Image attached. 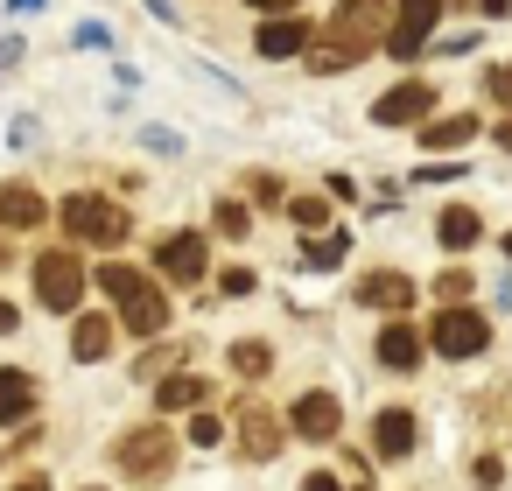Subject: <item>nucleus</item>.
Segmentation results:
<instances>
[{"label": "nucleus", "mask_w": 512, "mask_h": 491, "mask_svg": "<svg viewBox=\"0 0 512 491\" xmlns=\"http://www.w3.org/2000/svg\"><path fill=\"white\" fill-rule=\"evenodd\" d=\"M29 225H43V197L29 183H8L0 190V232H29Z\"/></svg>", "instance_id": "16"}, {"label": "nucleus", "mask_w": 512, "mask_h": 491, "mask_svg": "<svg viewBox=\"0 0 512 491\" xmlns=\"http://www.w3.org/2000/svg\"><path fill=\"white\" fill-rule=\"evenodd\" d=\"M8 330H22V316H15V302H8V295H0V337H8Z\"/></svg>", "instance_id": "31"}, {"label": "nucleus", "mask_w": 512, "mask_h": 491, "mask_svg": "<svg viewBox=\"0 0 512 491\" xmlns=\"http://www.w3.org/2000/svg\"><path fill=\"white\" fill-rule=\"evenodd\" d=\"M428 106H435L428 85H393L386 99H372V120L379 127H414V120H428Z\"/></svg>", "instance_id": "11"}, {"label": "nucleus", "mask_w": 512, "mask_h": 491, "mask_svg": "<svg viewBox=\"0 0 512 491\" xmlns=\"http://www.w3.org/2000/svg\"><path fill=\"white\" fill-rule=\"evenodd\" d=\"M358 295H365L372 309H393V316H400V309L414 302V281H407V274H365Z\"/></svg>", "instance_id": "17"}, {"label": "nucleus", "mask_w": 512, "mask_h": 491, "mask_svg": "<svg viewBox=\"0 0 512 491\" xmlns=\"http://www.w3.org/2000/svg\"><path fill=\"white\" fill-rule=\"evenodd\" d=\"M442 8H449V0H400V8H393V29H386V50H393V57H421L428 36H435V22H442Z\"/></svg>", "instance_id": "7"}, {"label": "nucleus", "mask_w": 512, "mask_h": 491, "mask_svg": "<svg viewBox=\"0 0 512 491\" xmlns=\"http://www.w3.org/2000/svg\"><path fill=\"white\" fill-rule=\"evenodd\" d=\"M386 29H393V0H337V15H330V50L316 57V71H351L358 57L386 50Z\"/></svg>", "instance_id": "1"}, {"label": "nucleus", "mask_w": 512, "mask_h": 491, "mask_svg": "<svg viewBox=\"0 0 512 491\" xmlns=\"http://www.w3.org/2000/svg\"><path fill=\"white\" fill-rule=\"evenodd\" d=\"M36 414V372H0V428Z\"/></svg>", "instance_id": "13"}, {"label": "nucleus", "mask_w": 512, "mask_h": 491, "mask_svg": "<svg viewBox=\"0 0 512 491\" xmlns=\"http://www.w3.org/2000/svg\"><path fill=\"white\" fill-rule=\"evenodd\" d=\"M302 491H351V484H337V477H330V470H316V477H309V484H302Z\"/></svg>", "instance_id": "30"}, {"label": "nucleus", "mask_w": 512, "mask_h": 491, "mask_svg": "<svg viewBox=\"0 0 512 491\" xmlns=\"http://www.w3.org/2000/svg\"><path fill=\"white\" fill-rule=\"evenodd\" d=\"M64 232L85 239V246H106V253H113V246L127 239V211L106 204V197H92V190H78V197L64 204Z\"/></svg>", "instance_id": "4"}, {"label": "nucleus", "mask_w": 512, "mask_h": 491, "mask_svg": "<svg viewBox=\"0 0 512 491\" xmlns=\"http://www.w3.org/2000/svg\"><path fill=\"white\" fill-rule=\"evenodd\" d=\"M435 232H442V246H449V253H463V246H477V232H484V225H477V211H442V225H435Z\"/></svg>", "instance_id": "21"}, {"label": "nucleus", "mask_w": 512, "mask_h": 491, "mask_svg": "<svg viewBox=\"0 0 512 491\" xmlns=\"http://www.w3.org/2000/svg\"><path fill=\"white\" fill-rule=\"evenodd\" d=\"M78 50H113V36H106V22H85V29H78Z\"/></svg>", "instance_id": "28"}, {"label": "nucleus", "mask_w": 512, "mask_h": 491, "mask_svg": "<svg viewBox=\"0 0 512 491\" xmlns=\"http://www.w3.org/2000/svg\"><path fill=\"white\" fill-rule=\"evenodd\" d=\"M470 134H477V120H470V113H449V120H428V127H421V141H428V148H463Z\"/></svg>", "instance_id": "20"}, {"label": "nucleus", "mask_w": 512, "mask_h": 491, "mask_svg": "<svg viewBox=\"0 0 512 491\" xmlns=\"http://www.w3.org/2000/svg\"><path fill=\"white\" fill-rule=\"evenodd\" d=\"M141 141H148V148H155V155H183V134H169V127H148V134H141Z\"/></svg>", "instance_id": "27"}, {"label": "nucleus", "mask_w": 512, "mask_h": 491, "mask_svg": "<svg viewBox=\"0 0 512 491\" xmlns=\"http://www.w3.org/2000/svg\"><path fill=\"white\" fill-rule=\"evenodd\" d=\"M414 428H421V421H414L407 407H379V421H372V449H379V456H407V449H414Z\"/></svg>", "instance_id": "12"}, {"label": "nucleus", "mask_w": 512, "mask_h": 491, "mask_svg": "<svg viewBox=\"0 0 512 491\" xmlns=\"http://www.w3.org/2000/svg\"><path fill=\"white\" fill-rule=\"evenodd\" d=\"M0 267H8V239H0Z\"/></svg>", "instance_id": "39"}, {"label": "nucleus", "mask_w": 512, "mask_h": 491, "mask_svg": "<svg viewBox=\"0 0 512 491\" xmlns=\"http://www.w3.org/2000/svg\"><path fill=\"white\" fill-rule=\"evenodd\" d=\"M484 344H491V323H484L477 309H463V302L428 323V351H442V358H477Z\"/></svg>", "instance_id": "6"}, {"label": "nucleus", "mask_w": 512, "mask_h": 491, "mask_svg": "<svg viewBox=\"0 0 512 491\" xmlns=\"http://www.w3.org/2000/svg\"><path fill=\"white\" fill-rule=\"evenodd\" d=\"M15 8H22V15H29V8H43V0H15Z\"/></svg>", "instance_id": "38"}, {"label": "nucleus", "mask_w": 512, "mask_h": 491, "mask_svg": "<svg viewBox=\"0 0 512 491\" xmlns=\"http://www.w3.org/2000/svg\"><path fill=\"white\" fill-rule=\"evenodd\" d=\"M218 232H225V239H246V232H253L246 204H218Z\"/></svg>", "instance_id": "26"}, {"label": "nucleus", "mask_w": 512, "mask_h": 491, "mask_svg": "<svg viewBox=\"0 0 512 491\" xmlns=\"http://www.w3.org/2000/svg\"><path fill=\"white\" fill-rule=\"evenodd\" d=\"M498 148H505V155H512V113H505V120H498Z\"/></svg>", "instance_id": "33"}, {"label": "nucleus", "mask_w": 512, "mask_h": 491, "mask_svg": "<svg viewBox=\"0 0 512 491\" xmlns=\"http://www.w3.org/2000/svg\"><path fill=\"white\" fill-rule=\"evenodd\" d=\"M505 260H512V232H505Z\"/></svg>", "instance_id": "40"}, {"label": "nucleus", "mask_w": 512, "mask_h": 491, "mask_svg": "<svg viewBox=\"0 0 512 491\" xmlns=\"http://www.w3.org/2000/svg\"><path fill=\"white\" fill-rule=\"evenodd\" d=\"M106 351H113V316H78V330H71V358L92 365V358H106Z\"/></svg>", "instance_id": "18"}, {"label": "nucleus", "mask_w": 512, "mask_h": 491, "mask_svg": "<svg viewBox=\"0 0 512 491\" xmlns=\"http://www.w3.org/2000/svg\"><path fill=\"white\" fill-rule=\"evenodd\" d=\"M169 463H176V435L162 428V421H148V428H127V435H113V470L120 477H169Z\"/></svg>", "instance_id": "3"}, {"label": "nucleus", "mask_w": 512, "mask_h": 491, "mask_svg": "<svg viewBox=\"0 0 512 491\" xmlns=\"http://www.w3.org/2000/svg\"><path fill=\"white\" fill-rule=\"evenodd\" d=\"M302 43H309V36H302V22H295V15H267V22H260V36H253V50H260V57H274V64H281V57H295Z\"/></svg>", "instance_id": "14"}, {"label": "nucleus", "mask_w": 512, "mask_h": 491, "mask_svg": "<svg viewBox=\"0 0 512 491\" xmlns=\"http://www.w3.org/2000/svg\"><path fill=\"white\" fill-rule=\"evenodd\" d=\"M435 295H442V309H456V302L470 295V274H463V267H442V281H435Z\"/></svg>", "instance_id": "25"}, {"label": "nucleus", "mask_w": 512, "mask_h": 491, "mask_svg": "<svg viewBox=\"0 0 512 491\" xmlns=\"http://www.w3.org/2000/svg\"><path fill=\"white\" fill-rule=\"evenodd\" d=\"M239 449H246L253 463L281 449V414H274L267 400H246V407H239Z\"/></svg>", "instance_id": "10"}, {"label": "nucleus", "mask_w": 512, "mask_h": 491, "mask_svg": "<svg viewBox=\"0 0 512 491\" xmlns=\"http://www.w3.org/2000/svg\"><path fill=\"white\" fill-rule=\"evenodd\" d=\"M477 8H484V15H505V8H512V0H477Z\"/></svg>", "instance_id": "35"}, {"label": "nucleus", "mask_w": 512, "mask_h": 491, "mask_svg": "<svg viewBox=\"0 0 512 491\" xmlns=\"http://www.w3.org/2000/svg\"><path fill=\"white\" fill-rule=\"evenodd\" d=\"M288 428H295L302 442H337V428H344L337 393H302V400L288 407Z\"/></svg>", "instance_id": "8"}, {"label": "nucleus", "mask_w": 512, "mask_h": 491, "mask_svg": "<svg viewBox=\"0 0 512 491\" xmlns=\"http://www.w3.org/2000/svg\"><path fill=\"white\" fill-rule=\"evenodd\" d=\"M92 281L120 302V323H127L134 337H162V330H169V288H155L141 267H120V260H113V267H92Z\"/></svg>", "instance_id": "2"}, {"label": "nucleus", "mask_w": 512, "mask_h": 491, "mask_svg": "<svg viewBox=\"0 0 512 491\" xmlns=\"http://www.w3.org/2000/svg\"><path fill=\"white\" fill-rule=\"evenodd\" d=\"M414 358H421V337H414L407 323H386V330H379V365H393V372H407Z\"/></svg>", "instance_id": "19"}, {"label": "nucleus", "mask_w": 512, "mask_h": 491, "mask_svg": "<svg viewBox=\"0 0 512 491\" xmlns=\"http://www.w3.org/2000/svg\"><path fill=\"white\" fill-rule=\"evenodd\" d=\"M85 260L71 253V246H57V253H43L36 260V295H43V309H78L85 302Z\"/></svg>", "instance_id": "5"}, {"label": "nucleus", "mask_w": 512, "mask_h": 491, "mask_svg": "<svg viewBox=\"0 0 512 491\" xmlns=\"http://www.w3.org/2000/svg\"><path fill=\"white\" fill-rule=\"evenodd\" d=\"M344 253H351V239H344V232H316V239L302 246V260H309V267H337Z\"/></svg>", "instance_id": "22"}, {"label": "nucleus", "mask_w": 512, "mask_h": 491, "mask_svg": "<svg viewBox=\"0 0 512 491\" xmlns=\"http://www.w3.org/2000/svg\"><path fill=\"white\" fill-rule=\"evenodd\" d=\"M190 442H204V449H211V442H225V428H218L211 414H197V421H190Z\"/></svg>", "instance_id": "29"}, {"label": "nucleus", "mask_w": 512, "mask_h": 491, "mask_svg": "<svg viewBox=\"0 0 512 491\" xmlns=\"http://www.w3.org/2000/svg\"><path fill=\"white\" fill-rule=\"evenodd\" d=\"M498 302H505V309H512V274H505V281H498Z\"/></svg>", "instance_id": "36"}, {"label": "nucleus", "mask_w": 512, "mask_h": 491, "mask_svg": "<svg viewBox=\"0 0 512 491\" xmlns=\"http://www.w3.org/2000/svg\"><path fill=\"white\" fill-rule=\"evenodd\" d=\"M253 8H267V15H288V8H295V0H253Z\"/></svg>", "instance_id": "34"}, {"label": "nucleus", "mask_w": 512, "mask_h": 491, "mask_svg": "<svg viewBox=\"0 0 512 491\" xmlns=\"http://www.w3.org/2000/svg\"><path fill=\"white\" fill-rule=\"evenodd\" d=\"M267 365H274V351H267V344H253V337H246V344H232V372H239V379H260Z\"/></svg>", "instance_id": "23"}, {"label": "nucleus", "mask_w": 512, "mask_h": 491, "mask_svg": "<svg viewBox=\"0 0 512 491\" xmlns=\"http://www.w3.org/2000/svg\"><path fill=\"white\" fill-rule=\"evenodd\" d=\"M204 400H211V379H197V372H176V379L155 386V407H162V414H190V407H204Z\"/></svg>", "instance_id": "15"}, {"label": "nucleus", "mask_w": 512, "mask_h": 491, "mask_svg": "<svg viewBox=\"0 0 512 491\" xmlns=\"http://www.w3.org/2000/svg\"><path fill=\"white\" fill-rule=\"evenodd\" d=\"M491 92H498V99H505V106H512V64H505V71H498V78H491Z\"/></svg>", "instance_id": "32"}, {"label": "nucleus", "mask_w": 512, "mask_h": 491, "mask_svg": "<svg viewBox=\"0 0 512 491\" xmlns=\"http://www.w3.org/2000/svg\"><path fill=\"white\" fill-rule=\"evenodd\" d=\"M288 218H295L302 232H316V225L330 218V204H323V197H295V204H288Z\"/></svg>", "instance_id": "24"}, {"label": "nucleus", "mask_w": 512, "mask_h": 491, "mask_svg": "<svg viewBox=\"0 0 512 491\" xmlns=\"http://www.w3.org/2000/svg\"><path fill=\"white\" fill-rule=\"evenodd\" d=\"M204 260H211V246H204L197 232H176V239H162V246H155V267H162L176 288L204 281Z\"/></svg>", "instance_id": "9"}, {"label": "nucleus", "mask_w": 512, "mask_h": 491, "mask_svg": "<svg viewBox=\"0 0 512 491\" xmlns=\"http://www.w3.org/2000/svg\"><path fill=\"white\" fill-rule=\"evenodd\" d=\"M15 491H50V484H43V477H22V484H15Z\"/></svg>", "instance_id": "37"}]
</instances>
